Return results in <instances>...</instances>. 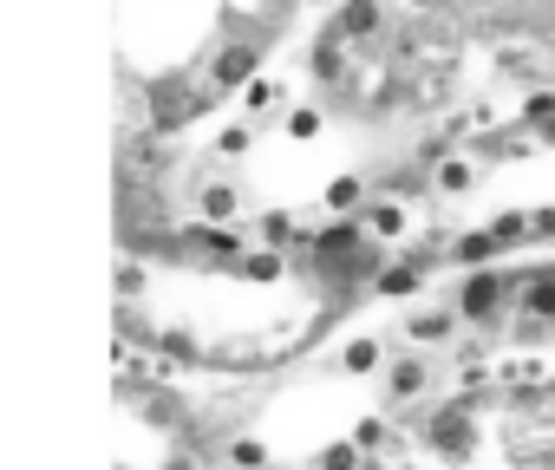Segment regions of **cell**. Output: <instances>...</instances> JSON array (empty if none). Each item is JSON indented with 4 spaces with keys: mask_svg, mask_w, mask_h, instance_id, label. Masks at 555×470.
<instances>
[{
    "mask_svg": "<svg viewBox=\"0 0 555 470\" xmlns=\"http://www.w3.org/2000/svg\"><path fill=\"white\" fill-rule=\"evenodd\" d=\"M457 314L470 327H490L503 314H516V275H496V269H470L464 288H457Z\"/></svg>",
    "mask_w": 555,
    "mask_h": 470,
    "instance_id": "1",
    "label": "cell"
},
{
    "mask_svg": "<svg viewBox=\"0 0 555 470\" xmlns=\"http://www.w3.org/2000/svg\"><path fill=\"white\" fill-rule=\"evenodd\" d=\"M255 79H261V47H255V40L222 47L216 66H209V92H248Z\"/></svg>",
    "mask_w": 555,
    "mask_h": 470,
    "instance_id": "2",
    "label": "cell"
},
{
    "mask_svg": "<svg viewBox=\"0 0 555 470\" xmlns=\"http://www.w3.org/2000/svg\"><path fill=\"white\" fill-rule=\"evenodd\" d=\"M431 386H438V366H431L425 353H405V360L386 366V399H392V405H418Z\"/></svg>",
    "mask_w": 555,
    "mask_h": 470,
    "instance_id": "3",
    "label": "cell"
},
{
    "mask_svg": "<svg viewBox=\"0 0 555 470\" xmlns=\"http://www.w3.org/2000/svg\"><path fill=\"white\" fill-rule=\"evenodd\" d=\"M425 444H431L438 457H470V444H477V425L464 418V405H444V412L425 425Z\"/></svg>",
    "mask_w": 555,
    "mask_h": 470,
    "instance_id": "4",
    "label": "cell"
},
{
    "mask_svg": "<svg viewBox=\"0 0 555 470\" xmlns=\"http://www.w3.org/2000/svg\"><path fill=\"white\" fill-rule=\"evenodd\" d=\"M516 314L535 327H555V269H529L516 275Z\"/></svg>",
    "mask_w": 555,
    "mask_h": 470,
    "instance_id": "5",
    "label": "cell"
},
{
    "mask_svg": "<svg viewBox=\"0 0 555 470\" xmlns=\"http://www.w3.org/2000/svg\"><path fill=\"white\" fill-rule=\"evenodd\" d=\"M457 327H464V314H457V308H425V314H412V321H405V340H412V353H431V347H451V340H457Z\"/></svg>",
    "mask_w": 555,
    "mask_h": 470,
    "instance_id": "6",
    "label": "cell"
},
{
    "mask_svg": "<svg viewBox=\"0 0 555 470\" xmlns=\"http://www.w3.org/2000/svg\"><path fill=\"white\" fill-rule=\"evenodd\" d=\"M334 34H340L347 47H366L373 34H386V8H379V0H340Z\"/></svg>",
    "mask_w": 555,
    "mask_h": 470,
    "instance_id": "7",
    "label": "cell"
},
{
    "mask_svg": "<svg viewBox=\"0 0 555 470\" xmlns=\"http://www.w3.org/2000/svg\"><path fill=\"white\" fill-rule=\"evenodd\" d=\"M308 73H314V86H347V73H353V60H347V40L327 27L321 34V47L308 53Z\"/></svg>",
    "mask_w": 555,
    "mask_h": 470,
    "instance_id": "8",
    "label": "cell"
},
{
    "mask_svg": "<svg viewBox=\"0 0 555 470\" xmlns=\"http://www.w3.org/2000/svg\"><path fill=\"white\" fill-rule=\"evenodd\" d=\"M360 222H366V235H373V243H399V235L412 229V209H405L399 196H373Z\"/></svg>",
    "mask_w": 555,
    "mask_h": 470,
    "instance_id": "9",
    "label": "cell"
},
{
    "mask_svg": "<svg viewBox=\"0 0 555 470\" xmlns=\"http://www.w3.org/2000/svg\"><path fill=\"white\" fill-rule=\"evenodd\" d=\"M196 209H203V222H209V229H222V222H235V216H242V190H235L229 177H209V183L196 190Z\"/></svg>",
    "mask_w": 555,
    "mask_h": 470,
    "instance_id": "10",
    "label": "cell"
},
{
    "mask_svg": "<svg viewBox=\"0 0 555 470\" xmlns=\"http://www.w3.org/2000/svg\"><path fill=\"white\" fill-rule=\"evenodd\" d=\"M431 183H438V196H464V190L477 183V157H470V151H451V157H438Z\"/></svg>",
    "mask_w": 555,
    "mask_h": 470,
    "instance_id": "11",
    "label": "cell"
},
{
    "mask_svg": "<svg viewBox=\"0 0 555 470\" xmlns=\"http://www.w3.org/2000/svg\"><path fill=\"white\" fill-rule=\"evenodd\" d=\"M425 269H431V262H399V269H386V275L373 282V295H412V288L425 282Z\"/></svg>",
    "mask_w": 555,
    "mask_h": 470,
    "instance_id": "12",
    "label": "cell"
},
{
    "mask_svg": "<svg viewBox=\"0 0 555 470\" xmlns=\"http://www.w3.org/2000/svg\"><path fill=\"white\" fill-rule=\"evenodd\" d=\"M340 373H386V347L379 340H353L340 353Z\"/></svg>",
    "mask_w": 555,
    "mask_h": 470,
    "instance_id": "13",
    "label": "cell"
},
{
    "mask_svg": "<svg viewBox=\"0 0 555 470\" xmlns=\"http://www.w3.org/2000/svg\"><path fill=\"white\" fill-rule=\"evenodd\" d=\"M522 125H535V131L555 125V86H535V92L522 99Z\"/></svg>",
    "mask_w": 555,
    "mask_h": 470,
    "instance_id": "14",
    "label": "cell"
},
{
    "mask_svg": "<svg viewBox=\"0 0 555 470\" xmlns=\"http://www.w3.org/2000/svg\"><path fill=\"white\" fill-rule=\"evenodd\" d=\"M242 105H248V112L261 118V112H274V105H282V86H274V79H255V86L242 92Z\"/></svg>",
    "mask_w": 555,
    "mask_h": 470,
    "instance_id": "15",
    "label": "cell"
},
{
    "mask_svg": "<svg viewBox=\"0 0 555 470\" xmlns=\"http://www.w3.org/2000/svg\"><path fill=\"white\" fill-rule=\"evenodd\" d=\"M353 444H360V451H366V457H373V451H386V444H392V431H386V425H379V418H366V425H360V431H353Z\"/></svg>",
    "mask_w": 555,
    "mask_h": 470,
    "instance_id": "16",
    "label": "cell"
},
{
    "mask_svg": "<svg viewBox=\"0 0 555 470\" xmlns=\"http://www.w3.org/2000/svg\"><path fill=\"white\" fill-rule=\"evenodd\" d=\"M229 457H235L242 470H255V464L268 470V444H255V438H242V444H229Z\"/></svg>",
    "mask_w": 555,
    "mask_h": 470,
    "instance_id": "17",
    "label": "cell"
},
{
    "mask_svg": "<svg viewBox=\"0 0 555 470\" xmlns=\"http://www.w3.org/2000/svg\"><path fill=\"white\" fill-rule=\"evenodd\" d=\"M288 138H321V112H288Z\"/></svg>",
    "mask_w": 555,
    "mask_h": 470,
    "instance_id": "18",
    "label": "cell"
},
{
    "mask_svg": "<svg viewBox=\"0 0 555 470\" xmlns=\"http://www.w3.org/2000/svg\"><path fill=\"white\" fill-rule=\"evenodd\" d=\"M216 151H222V157H242V151H248V125H229V131L216 138Z\"/></svg>",
    "mask_w": 555,
    "mask_h": 470,
    "instance_id": "19",
    "label": "cell"
},
{
    "mask_svg": "<svg viewBox=\"0 0 555 470\" xmlns=\"http://www.w3.org/2000/svg\"><path fill=\"white\" fill-rule=\"evenodd\" d=\"M327 203H334V209H347V203H360V183H353V177H340V183L327 190Z\"/></svg>",
    "mask_w": 555,
    "mask_h": 470,
    "instance_id": "20",
    "label": "cell"
},
{
    "mask_svg": "<svg viewBox=\"0 0 555 470\" xmlns=\"http://www.w3.org/2000/svg\"><path fill=\"white\" fill-rule=\"evenodd\" d=\"M138 288H144V269H138V262H125V269H118V295H125V301H131V295H138Z\"/></svg>",
    "mask_w": 555,
    "mask_h": 470,
    "instance_id": "21",
    "label": "cell"
},
{
    "mask_svg": "<svg viewBox=\"0 0 555 470\" xmlns=\"http://www.w3.org/2000/svg\"><path fill=\"white\" fill-rule=\"evenodd\" d=\"M261 229H268V243H288V235H295V222H288V216H268Z\"/></svg>",
    "mask_w": 555,
    "mask_h": 470,
    "instance_id": "22",
    "label": "cell"
},
{
    "mask_svg": "<svg viewBox=\"0 0 555 470\" xmlns=\"http://www.w3.org/2000/svg\"><path fill=\"white\" fill-rule=\"evenodd\" d=\"M170 470H196V464H190V457H170Z\"/></svg>",
    "mask_w": 555,
    "mask_h": 470,
    "instance_id": "23",
    "label": "cell"
},
{
    "mask_svg": "<svg viewBox=\"0 0 555 470\" xmlns=\"http://www.w3.org/2000/svg\"><path fill=\"white\" fill-rule=\"evenodd\" d=\"M548 79H555V47H548Z\"/></svg>",
    "mask_w": 555,
    "mask_h": 470,
    "instance_id": "24",
    "label": "cell"
},
{
    "mask_svg": "<svg viewBox=\"0 0 555 470\" xmlns=\"http://www.w3.org/2000/svg\"><path fill=\"white\" fill-rule=\"evenodd\" d=\"M412 8H438V0H412Z\"/></svg>",
    "mask_w": 555,
    "mask_h": 470,
    "instance_id": "25",
    "label": "cell"
},
{
    "mask_svg": "<svg viewBox=\"0 0 555 470\" xmlns=\"http://www.w3.org/2000/svg\"><path fill=\"white\" fill-rule=\"evenodd\" d=\"M542 138H548V144H555V125H548V131H542Z\"/></svg>",
    "mask_w": 555,
    "mask_h": 470,
    "instance_id": "26",
    "label": "cell"
},
{
    "mask_svg": "<svg viewBox=\"0 0 555 470\" xmlns=\"http://www.w3.org/2000/svg\"><path fill=\"white\" fill-rule=\"evenodd\" d=\"M366 470H386V464H373V457H366Z\"/></svg>",
    "mask_w": 555,
    "mask_h": 470,
    "instance_id": "27",
    "label": "cell"
}]
</instances>
